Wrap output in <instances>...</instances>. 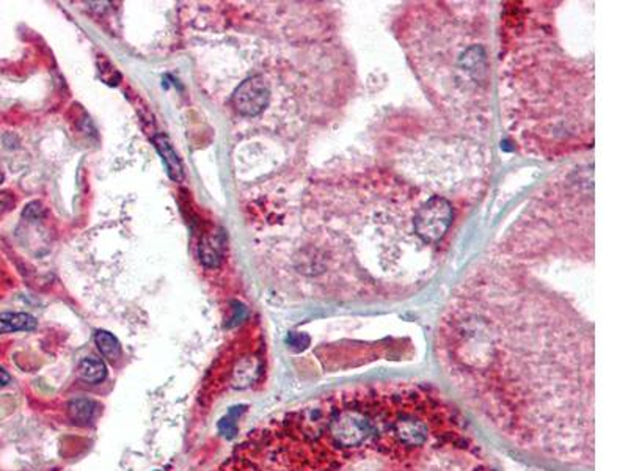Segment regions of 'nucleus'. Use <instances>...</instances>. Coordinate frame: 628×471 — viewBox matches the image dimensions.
Segmentation results:
<instances>
[{"label": "nucleus", "mask_w": 628, "mask_h": 471, "mask_svg": "<svg viewBox=\"0 0 628 471\" xmlns=\"http://www.w3.org/2000/svg\"><path fill=\"white\" fill-rule=\"evenodd\" d=\"M440 335L445 374L488 428L537 457L592 465V341L575 324L459 306Z\"/></svg>", "instance_id": "f257e3e1"}, {"label": "nucleus", "mask_w": 628, "mask_h": 471, "mask_svg": "<svg viewBox=\"0 0 628 471\" xmlns=\"http://www.w3.org/2000/svg\"><path fill=\"white\" fill-rule=\"evenodd\" d=\"M453 222V207L448 200L433 197L415 215V231L424 242H437Z\"/></svg>", "instance_id": "f03ea898"}, {"label": "nucleus", "mask_w": 628, "mask_h": 471, "mask_svg": "<svg viewBox=\"0 0 628 471\" xmlns=\"http://www.w3.org/2000/svg\"><path fill=\"white\" fill-rule=\"evenodd\" d=\"M270 101L269 83L261 76L248 77L239 85L232 96L236 110L245 117H257L266 109Z\"/></svg>", "instance_id": "7ed1b4c3"}, {"label": "nucleus", "mask_w": 628, "mask_h": 471, "mask_svg": "<svg viewBox=\"0 0 628 471\" xmlns=\"http://www.w3.org/2000/svg\"><path fill=\"white\" fill-rule=\"evenodd\" d=\"M153 143H154V146H156L158 152L162 156V160H164V164L167 167V172H168V176L172 177V180L176 181V182H182L184 181L182 162H181L180 157H177V154H176L175 148L172 146V143H170L168 137L158 135L153 140Z\"/></svg>", "instance_id": "20e7f679"}, {"label": "nucleus", "mask_w": 628, "mask_h": 471, "mask_svg": "<svg viewBox=\"0 0 628 471\" xmlns=\"http://www.w3.org/2000/svg\"><path fill=\"white\" fill-rule=\"evenodd\" d=\"M36 328V319L27 313H0V335L13 331H32Z\"/></svg>", "instance_id": "39448f33"}, {"label": "nucleus", "mask_w": 628, "mask_h": 471, "mask_svg": "<svg viewBox=\"0 0 628 471\" xmlns=\"http://www.w3.org/2000/svg\"><path fill=\"white\" fill-rule=\"evenodd\" d=\"M200 258L207 267H217L222 259V242L219 236H205L200 244Z\"/></svg>", "instance_id": "423d86ee"}, {"label": "nucleus", "mask_w": 628, "mask_h": 471, "mask_svg": "<svg viewBox=\"0 0 628 471\" xmlns=\"http://www.w3.org/2000/svg\"><path fill=\"white\" fill-rule=\"evenodd\" d=\"M79 374L85 382L99 383L107 377V368L104 365V361L101 358L87 357V358H83L81 363Z\"/></svg>", "instance_id": "0eeeda50"}, {"label": "nucleus", "mask_w": 628, "mask_h": 471, "mask_svg": "<svg viewBox=\"0 0 628 471\" xmlns=\"http://www.w3.org/2000/svg\"><path fill=\"white\" fill-rule=\"evenodd\" d=\"M95 341L98 344L99 352L104 355L107 360L118 361L121 358V344L112 333H108L105 330H98L95 335Z\"/></svg>", "instance_id": "6e6552de"}, {"label": "nucleus", "mask_w": 628, "mask_h": 471, "mask_svg": "<svg viewBox=\"0 0 628 471\" xmlns=\"http://www.w3.org/2000/svg\"><path fill=\"white\" fill-rule=\"evenodd\" d=\"M96 412V404L90 399H74L69 404V415L73 416L76 421L87 423L90 421Z\"/></svg>", "instance_id": "1a4fd4ad"}, {"label": "nucleus", "mask_w": 628, "mask_h": 471, "mask_svg": "<svg viewBox=\"0 0 628 471\" xmlns=\"http://www.w3.org/2000/svg\"><path fill=\"white\" fill-rule=\"evenodd\" d=\"M236 418L237 416L232 418V412H231L228 416H225V418L220 420V423H219V429L227 438H232L236 435V430H237L236 429Z\"/></svg>", "instance_id": "9d476101"}, {"label": "nucleus", "mask_w": 628, "mask_h": 471, "mask_svg": "<svg viewBox=\"0 0 628 471\" xmlns=\"http://www.w3.org/2000/svg\"><path fill=\"white\" fill-rule=\"evenodd\" d=\"M14 205H16V200H14L13 194H10V192H0V212L11 211Z\"/></svg>", "instance_id": "9b49d317"}, {"label": "nucleus", "mask_w": 628, "mask_h": 471, "mask_svg": "<svg viewBox=\"0 0 628 471\" xmlns=\"http://www.w3.org/2000/svg\"><path fill=\"white\" fill-rule=\"evenodd\" d=\"M10 383V374L6 373V371H4L2 368H0V388H4V387H6V385Z\"/></svg>", "instance_id": "f8f14e48"}, {"label": "nucleus", "mask_w": 628, "mask_h": 471, "mask_svg": "<svg viewBox=\"0 0 628 471\" xmlns=\"http://www.w3.org/2000/svg\"><path fill=\"white\" fill-rule=\"evenodd\" d=\"M4 177H5V176H4V172H2V170H0V182L4 181Z\"/></svg>", "instance_id": "ddd939ff"}]
</instances>
